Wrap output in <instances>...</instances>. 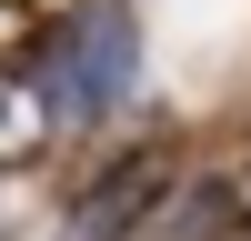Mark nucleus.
<instances>
[{"instance_id": "nucleus-1", "label": "nucleus", "mask_w": 251, "mask_h": 241, "mask_svg": "<svg viewBox=\"0 0 251 241\" xmlns=\"http://www.w3.org/2000/svg\"><path fill=\"white\" fill-rule=\"evenodd\" d=\"M30 100L50 120H111L141 100V20L121 0H91L71 30H50V50L30 60Z\"/></svg>"}]
</instances>
